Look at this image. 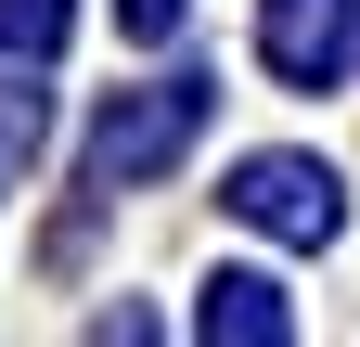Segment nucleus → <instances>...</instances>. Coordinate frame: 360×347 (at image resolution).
I'll list each match as a JSON object with an SVG mask.
<instances>
[{
	"instance_id": "obj_1",
	"label": "nucleus",
	"mask_w": 360,
	"mask_h": 347,
	"mask_svg": "<svg viewBox=\"0 0 360 347\" xmlns=\"http://www.w3.org/2000/svg\"><path fill=\"white\" fill-rule=\"evenodd\" d=\"M206 129V77H155V91H116L103 116H90V181L129 193V181H155V167L180 155Z\"/></svg>"
},
{
	"instance_id": "obj_2",
	"label": "nucleus",
	"mask_w": 360,
	"mask_h": 347,
	"mask_svg": "<svg viewBox=\"0 0 360 347\" xmlns=\"http://www.w3.org/2000/svg\"><path fill=\"white\" fill-rule=\"evenodd\" d=\"M219 206H232L245 232H270V244H335V232H347V181L309 167V155H245Z\"/></svg>"
},
{
	"instance_id": "obj_3",
	"label": "nucleus",
	"mask_w": 360,
	"mask_h": 347,
	"mask_svg": "<svg viewBox=\"0 0 360 347\" xmlns=\"http://www.w3.org/2000/svg\"><path fill=\"white\" fill-rule=\"evenodd\" d=\"M257 52L283 91H335L360 65V0H257Z\"/></svg>"
},
{
	"instance_id": "obj_4",
	"label": "nucleus",
	"mask_w": 360,
	"mask_h": 347,
	"mask_svg": "<svg viewBox=\"0 0 360 347\" xmlns=\"http://www.w3.org/2000/svg\"><path fill=\"white\" fill-rule=\"evenodd\" d=\"M206 334L283 347V283H257V270H219V283H206Z\"/></svg>"
},
{
	"instance_id": "obj_5",
	"label": "nucleus",
	"mask_w": 360,
	"mask_h": 347,
	"mask_svg": "<svg viewBox=\"0 0 360 347\" xmlns=\"http://www.w3.org/2000/svg\"><path fill=\"white\" fill-rule=\"evenodd\" d=\"M65 26H77V0H0V52H13V65H52Z\"/></svg>"
},
{
	"instance_id": "obj_6",
	"label": "nucleus",
	"mask_w": 360,
	"mask_h": 347,
	"mask_svg": "<svg viewBox=\"0 0 360 347\" xmlns=\"http://www.w3.org/2000/svg\"><path fill=\"white\" fill-rule=\"evenodd\" d=\"M180 26V0H116V39H167Z\"/></svg>"
}]
</instances>
